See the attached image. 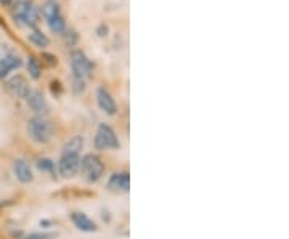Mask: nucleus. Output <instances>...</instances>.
Here are the masks:
<instances>
[{"mask_svg":"<svg viewBox=\"0 0 289 239\" xmlns=\"http://www.w3.org/2000/svg\"><path fill=\"white\" fill-rule=\"evenodd\" d=\"M27 135L34 143L45 145L53 136V124L44 116H36L27 122Z\"/></svg>","mask_w":289,"mask_h":239,"instance_id":"nucleus-1","label":"nucleus"},{"mask_svg":"<svg viewBox=\"0 0 289 239\" xmlns=\"http://www.w3.org/2000/svg\"><path fill=\"white\" fill-rule=\"evenodd\" d=\"M13 172H15V177L18 178V182H21V183H29L34 180L33 168H31V165L24 161V159H16L13 162Z\"/></svg>","mask_w":289,"mask_h":239,"instance_id":"nucleus-11","label":"nucleus"},{"mask_svg":"<svg viewBox=\"0 0 289 239\" xmlns=\"http://www.w3.org/2000/svg\"><path fill=\"white\" fill-rule=\"evenodd\" d=\"M27 71H29V76L33 77L34 81H37V79H40V76H42V67H40L39 61L34 56L27 58Z\"/></svg>","mask_w":289,"mask_h":239,"instance_id":"nucleus-18","label":"nucleus"},{"mask_svg":"<svg viewBox=\"0 0 289 239\" xmlns=\"http://www.w3.org/2000/svg\"><path fill=\"white\" fill-rule=\"evenodd\" d=\"M80 170L84 174L85 180L94 183L98 182L103 172H105V165H103L101 159L95 154H85L80 159Z\"/></svg>","mask_w":289,"mask_h":239,"instance_id":"nucleus-3","label":"nucleus"},{"mask_svg":"<svg viewBox=\"0 0 289 239\" xmlns=\"http://www.w3.org/2000/svg\"><path fill=\"white\" fill-rule=\"evenodd\" d=\"M55 234L53 233H33L29 234L26 239H53Z\"/></svg>","mask_w":289,"mask_h":239,"instance_id":"nucleus-22","label":"nucleus"},{"mask_svg":"<svg viewBox=\"0 0 289 239\" xmlns=\"http://www.w3.org/2000/svg\"><path fill=\"white\" fill-rule=\"evenodd\" d=\"M27 39H29V42L37 48H45L50 44L48 37L42 31H39V29H33V31L27 34Z\"/></svg>","mask_w":289,"mask_h":239,"instance_id":"nucleus-16","label":"nucleus"},{"mask_svg":"<svg viewBox=\"0 0 289 239\" xmlns=\"http://www.w3.org/2000/svg\"><path fill=\"white\" fill-rule=\"evenodd\" d=\"M48 27H50V31L51 32H55V34H63L66 31V21H65V18L63 16H55V18H51L48 19Z\"/></svg>","mask_w":289,"mask_h":239,"instance_id":"nucleus-17","label":"nucleus"},{"mask_svg":"<svg viewBox=\"0 0 289 239\" xmlns=\"http://www.w3.org/2000/svg\"><path fill=\"white\" fill-rule=\"evenodd\" d=\"M0 4H2L4 7H10L13 4V0H0Z\"/></svg>","mask_w":289,"mask_h":239,"instance_id":"nucleus-24","label":"nucleus"},{"mask_svg":"<svg viewBox=\"0 0 289 239\" xmlns=\"http://www.w3.org/2000/svg\"><path fill=\"white\" fill-rule=\"evenodd\" d=\"M71 220H72V223L76 225V228H79L80 231L92 233V231L97 230V225L92 222L85 214H82V212H74V214L71 215Z\"/></svg>","mask_w":289,"mask_h":239,"instance_id":"nucleus-13","label":"nucleus"},{"mask_svg":"<svg viewBox=\"0 0 289 239\" xmlns=\"http://www.w3.org/2000/svg\"><path fill=\"white\" fill-rule=\"evenodd\" d=\"M5 85H7V90L12 93L15 98L26 99V96L31 92V87H29V82L26 81V77L24 76H19V74L10 77Z\"/></svg>","mask_w":289,"mask_h":239,"instance_id":"nucleus-7","label":"nucleus"},{"mask_svg":"<svg viewBox=\"0 0 289 239\" xmlns=\"http://www.w3.org/2000/svg\"><path fill=\"white\" fill-rule=\"evenodd\" d=\"M44 58H47V61H48L50 64H55V63H56V58H55L53 55H48V53H45V55H44Z\"/></svg>","mask_w":289,"mask_h":239,"instance_id":"nucleus-23","label":"nucleus"},{"mask_svg":"<svg viewBox=\"0 0 289 239\" xmlns=\"http://www.w3.org/2000/svg\"><path fill=\"white\" fill-rule=\"evenodd\" d=\"M12 52H13V48L10 47L8 44H2V42H0V61H2V59H4L5 56H8Z\"/></svg>","mask_w":289,"mask_h":239,"instance_id":"nucleus-21","label":"nucleus"},{"mask_svg":"<svg viewBox=\"0 0 289 239\" xmlns=\"http://www.w3.org/2000/svg\"><path fill=\"white\" fill-rule=\"evenodd\" d=\"M40 13L44 15V18L47 19H51V18H55V16H60L61 15V8L58 5V2H55V0H45L42 8L39 10Z\"/></svg>","mask_w":289,"mask_h":239,"instance_id":"nucleus-15","label":"nucleus"},{"mask_svg":"<svg viewBox=\"0 0 289 239\" xmlns=\"http://www.w3.org/2000/svg\"><path fill=\"white\" fill-rule=\"evenodd\" d=\"M95 148L97 149H118L121 148L119 138L116 132L108 124H100L95 135Z\"/></svg>","mask_w":289,"mask_h":239,"instance_id":"nucleus-5","label":"nucleus"},{"mask_svg":"<svg viewBox=\"0 0 289 239\" xmlns=\"http://www.w3.org/2000/svg\"><path fill=\"white\" fill-rule=\"evenodd\" d=\"M80 170V157L74 154H61L58 162V172L61 177L71 178Z\"/></svg>","mask_w":289,"mask_h":239,"instance_id":"nucleus-6","label":"nucleus"},{"mask_svg":"<svg viewBox=\"0 0 289 239\" xmlns=\"http://www.w3.org/2000/svg\"><path fill=\"white\" fill-rule=\"evenodd\" d=\"M130 188V175L129 172H116L109 177L108 190L112 193H126Z\"/></svg>","mask_w":289,"mask_h":239,"instance_id":"nucleus-9","label":"nucleus"},{"mask_svg":"<svg viewBox=\"0 0 289 239\" xmlns=\"http://www.w3.org/2000/svg\"><path fill=\"white\" fill-rule=\"evenodd\" d=\"M82 148H84V136L76 135V136L69 138V140L63 145V153H61V154H74V156H79Z\"/></svg>","mask_w":289,"mask_h":239,"instance_id":"nucleus-14","label":"nucleus"},{"mask_svg":"<svg viewBox=\"0 0 289 239\" xmlns=\"http://www.w3.org/2000/svg\"><path fill=\"white\" fill-rule=\"evenodd\" d=\"M26 101H27V106L33 109V111L37 114V116H47L48 114V103L47 99L44 98V95L40 93L39 90H31L29 95L26 96Z\"/></svg>","mask_w":289,"mask_h":239,"instance_id":"nucleus-8","label":"nucleus"},{"mask_svg":"<svg viewBox=\"0 0 289 239\" xmlns=\"http://www.w3.org/2000/svg\"><path fill=\"white\" fill-rule=\"evenodd\" d=\"M39 8L31 0H18L16 5L13 7V18L21 26L34 27L39 23Z\"/></svg>","mask_w":289,"mask_h":239,"instance_id":"nucleus-2","label":"nucleus"},{"mask_svg":"<svg viewBox=\"0 0 289 239\" xmlns=\"http://www.w3.org/2000/svg\"><path fill=\"white\" fill-rule=\"evenodd\" d=\"M97 101H98V106L103 113H106L108 116H114L116 111H118V106H116V101L112 95L106 90L105 87H100L98 92H97Z\"/></svg>","mask_w":289,"mask_h":239,"instance_id":"nucleus-10","label":"nucleus"},{"mask_svg":"<svg viewBox=\"0 0 289 239\" xmlns=\"http://www.w3.org/2000/svg\"><path fill=\"white\" fill-rule=\"evenodd\" d=\"M21 64H23L21 56L15 52H12L8 56H5L2 61H0V79H4L8 73L15 71V69H18Z\"/></svg>","mask_w":289,"mask_h":239,"instance_id":"nucleus-12","label":"nucleus"},{"mask_svg":"<svg viewBox=\"0 0 289 239\" xmlns=\"http://www.w3.org/2000/svg\"><path fill=\"white\" fill-rule=\"evenodd\" d=\"M84 90H85V81H84V79H79V77L72 76V92L79 95Z\"/></svg>","mask_w":289,"mask_h":239,"instance_id":"nucleus-20","label":"nucleus"},{"mask_svg":"<svg viewBox=\"0 0 289 239\" xmlns=\"http://www.w3.org/2000/svg\"><path fill=\"white\" fill-rule=\"evenodd\" d=\"M37 167H39L42 172H50V174L55 172V162L50 161V159H39Z\"/></svg>","mask_w":289,"mask_h":239,"instance_id":"nucleus-19","label":"nucleus"},{"mask_svg":"<svg viewBox=\"0 0 289 239\" xmlns=\"http://www.w3.org/2000/svg\"><path fill=\"white\" fill-rule=\"evenodd\" d=\"M71 69H72V76L79 77V79H85L92 76L94 73V63L87 58V55L80 50H74L71 53Z\"/></svg>","mask_w":289,"mask_h":239,"instance_id":"nucleus-4","label":"nucleus"}]
</instances>
